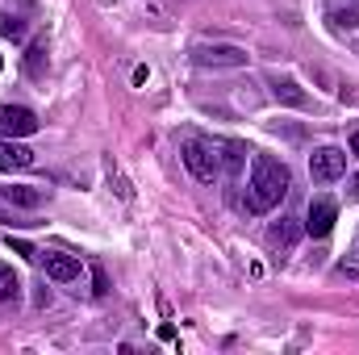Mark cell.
I'll list each match as a JSON object with an SVG mask.
<instances>
[{
  "instance_id": "6da1fadb",
  "label": "cell",
  "mask_w": 359,
  "mask_h": 355,
  "mask_svg": "<svg viewBox=\"0 0 359 355\" xmlns=\"http://www.w3.org/2000/svg\"><path fill=\"white\" fill-rule=\"evenodd\" d=\"M288 192V168L271 155H255L251 159V184H247V205L251 213H268L284 201Z\"/></svg>"
},
{
  "instance_id": "7a4b0ae2",
  "label": "cell",
  "mask_w": 359,
  "mask_h": 355,
  "mask_svg": "<svg viewBox=\"0 0 359 355\" xmlns=\"http://www.w3.org/2000/svg\"><path fill=\"white\" fill-rule=\"evenodd\" d=\"M184 168L201 180V184H213V180L222 176L213 147H209V142H196V138H188V142H184Z\"/></svg>"
},
{
  "instance_id": "3957f363",
  "label": "cell",
  "mask_w": 359,
  "mask_h": 355,
  "mask_svg": "<svg viewBox=\"0 0 359 355\" xmlns=\"http://www.w3.org/2000/svg\"><path fill=\"white\" fill-rule=\"evenodd\" d=\"M334 222H339V205H334L330 196H313V201H309V213H305V230H309L313 239H326V234L334 230Z\"/></svg>"
},
{
  "instance_id": "277c9868",
  "label": "cell",
  "mask_w": 359,
  "mask_h": 355,
  "mask_svg": "<svg viewBox=\"0 0 359 355\" xmlns=\"http://www.w3.org/2000/svg\"><path fill=\"white\" fill-rule=\"evenodd\" d=\"M309 172H313L318 184H330V180H339L343 172H347V155H343L339 147H322V151H313Z\"/></svg>"
},
{
  "instance_id": "5b68a950",
  "label": "cell",
  "mask_w": 359,
  "mask_h": 355,
  "mask_svg": "<svg viewBox=\"0 0 359 355\" xmlns=\"http://www.w3.org/2000/svg\"><path fill=\"white\" fill-rule=\"evenodd\" d=\"M192 63H201V67H243L247 51H238V46H192Z\"/></svg>"
},
{
  "instance_id": "8992f818",
  "label": "cell",
  "mask_w": 359,
  "mask_h": 355,
  "mask_svg": "<svg viewBox=\"0 0 359 355\" xmlns=\"http://www.w3.org/2000/svg\"><path fill=\"white\" fill-rule=\"evenodd\" d=\"M38 130V117L21 105H0V134L4 138H25Z\"/></svg>"
},
{
  "instance_id": "52a82bcc",
  "label": "cell",
  "mask_w": 359,
  "mask_h": 355,
  "mask_svg": "<svg viewBox=\"0 0 359 355\" xmlns=\"http://www.w3.org/2000/svg\"><path fill=\"white\" fill-rule=\"evenodd\" d=\"M34 264L42 267L50 280H59V284H67V280L80 276V260H76V255H63V251H38Z\"/></svg>"
},
{
  "instance_id": "ba28073f",
  "label": "cell",
  "mask_w": 359,
  "mask_h": 355,
  "mask_svg": "<svg viewBox=\"0 0 359 355\" xmlns=\"http://www.w3.org/2000/svg\"><path fill=\"white\" fill-rule=\"evenodd\" d=\"M209 147H213V155H217V168H222V172H230V176H234V172H243V163H247V147H243V142L213 138Z\"/></svg>"
},
{
  "instance_id": "9c48e42d",
  "label": "cell",
  "mask_w": 359,
  "mask_h": 355,
  "mask_svg": "<svg viewBox=\"0 0 359 355\" xmlns=\"http://www.w3.org/2000/svg\"><path fill=\"white\" fill-rule=\"evenodd\" d=\"M0 168H34V151L17 147V142H0Z\"/></svg>"
},
{
  "instance_id": "30bf717a",
  "label": "cell",
  "mask_w": 359,
  "mask_h": 355,
  "mask_svg": "<svg viewBox=\"0 0 359 355\" xmlns=\"http://www.w3.org/2000/svg\"><path fill=\"white\" fill-rule=\"evenodd\" d=\"M0 192H4V196H8L13 205H25V209H34V205L42 201V192H38V188H25V184H13V188H0Z\"/></svg>"
},
{
  "instance_id": "8fae6325",
  "label": "cell",
  "mask_w": 359,
  "mask_h": 355,
  "mask_svg": "<svg viewBox=\"0 0 359 355\" xmlns=\"http://www.w3.org/2000/svg\"><path fill=\"white\" fill-rule=\"evenodd\" d=\"M21 293V280H17V272L8 264H0V301H13Z\"/></svg>"
},
{
  "instance_id": "7c38bea8",
  "label": "cell",
  "mask_w": 359,
  "mask_h": 355,
  "mask_svg": "<svg viewBox=\"0 0 359 355\" xmlns=\"http://www.w3.org/2000/svg\"><path fill=\"white\" fill-rule=\"evenodd\" d=\"M297 234H301V230H297L288 217H280V222L271 226V243H280V247H292V243H297Z\"/></svg>"
},
{
  "instance_id": "4fadbf2b",
  "label": "cell",
  "mask_w": 359,
  "mask_h": 355,
  "mask_svg": "<svg viewBox=\"0 0 359 355\" xmlns=\"http://www.w3.org/2000/svg\"><path fill=\"white\" fill-rule=\"evenodd\" d=\"M276 100H284V105H305L309 96H305V92L297 88L292 80H280V84H276Z\"/></svg>"
},
{
  "instance_id": "5bb4252c",
  "label": "cell",
  "mask_w": 359,
  "mask_h": 355,
  "mask_svg": "<svg viewBox=\"0 0 359 355\" xmlns=\"http://www.w3.org/2000/svg\"><path fill=\"white\" fill-rule=\"evenodd\" d=\"M42 59H46V46H42V42H34V46H29V55H25V72H29V76H42Z\"/></svg>"
},
{
  "instance_id": "9a60e30c",
  "label": "cell",
  "mask_w": 359,
  "mask_h": 355,
  "mask_svg": "<svg viewBox=\"0 0 359 355\" xmlns=\"http://www.w3.org/2000/svg\"><path fill=\"white\" fill-rule=\"evenodd\" d=\"M0 34H4V38H21V34H25V25H21L17 17H4V21H0Z\"/></svg>"
},
{
  "instance_id": "2e32d148",
  "label": "cell",
  "mask_w": 359,
  "mask_h": 355,
  "mask_svg": "<svg viewBox=\"0 0 359 355\" xmlns=\"http://www.w3.org/2000/svg\"><path fill=\"white\" fill-rule=\"evenodd\" d=\"M8 247H13L17 255H25V260H38V251H34V247H29L25 239H13V234H8Z\"/></svg>"
},
{
  "instance_id": "e0dca14e",
  "label": "cell",
  "mask_w": 359,
  "mask_h": 355,
  "mask_svg": "<svg viewBox=\"0 0 359 355\" xmlns=\"http://www.w3.org/2000/svg\"><path fill=\"white\" fill-rule=\"evenodd\" d=\"M92 284H96V288H92V293H96V297H100V293H109V280H104V272H100V267H96V272H92Z\"/></svg>"
},
{
  "instance_id": "ac0fdd59",
  "label": "cell",
  "mask_w": 359,
  "mask_h": 355,
  "mask_svg": "<svg viewBox=\"0 0 359 355\" xmlns=\"http://www.w3.org/2000/svg\"><path fill=\"white\" fill-rule=\"evenodd\" d=\"M351 196H359V172L351 176Z\"/></svg>"
},
{
  "instance_id": "d6986e66",
  "label": "cell",
  "mask_w": 359,
  "mask_h": 355,
  "mask_svg": "<svg viewBox=\"0 0 359 355\" xmlns=\"http://www.w3.org/2000/svg\"><path fill=\"white\" fill-rule=\"evenodd\" d=\"M351 155H359V134H351Z\"/></svg>"
},
{
  "instance_id": "ffe728a7",
  "label": "cell",
  "mask_w": 359,
  "mask_h": 355,
  "mask_svg": "<svg viewBox=\"0 0 359 355\" xmlns=\"http://www.w3.org/2000/svg\"><path fill=\"white\" fill-rule=\"evenodd\" d=\"M0 67H4V63H0Z\"/></svg>"
}]
</instances>
